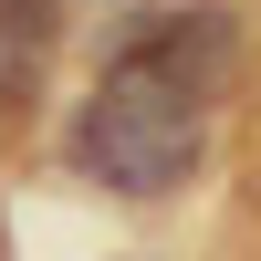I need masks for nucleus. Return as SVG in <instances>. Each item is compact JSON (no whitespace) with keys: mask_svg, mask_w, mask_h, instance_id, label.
Returning a JSON list of instances; mask_svg holds the SVG:
<instances>
[{"mask_svg":"<svg viewBox=\"0 0 261 261\" xmlns=\"http://www.w3.org/2000/svg\"><path fill=\"white\" fill-rule=\"evenodd\" d=\"M53 42H63V11H53V0H0V115L42 94Z\"/></svg>","mask_w":261,"mask_h":261,"instance_id":"nucleus-2","label":"nucleus"},{"mask_svg":"<svg viewBox=\"0 0 261 261\" xmlns=\"http://www.w3.org/2000/svg\"><path fill=\"white\" fill-rule=\"evenodd\" d=\"M220 63H230L220 11L146 21V32L105 63V84L84 94L73 157L94 167L105 188H125V199L188 188V167H199V146H209V84H220Z\"/></svg>","mask_w":261,"mask_h":261,"instance_id":"nucleus-1","label":"nucleus"}]
</instances>
